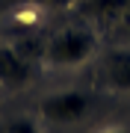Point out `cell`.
Wrapping results in <instances>:
<instances>
[{"instance_id":"2","label":"cell","mask_w":130,"mask_h":133,"mask_svg":"<svg viewBox=\"0 0 130 133\" xmlns=\"http://www.w3.org/2000/svg\"><path fill=\"white\" fill-rule=\"evenodd\" d=\"M92 98L80 89H62V92H50L42 98L39 115L50 124H77L83 115L89 112Z\"/></svg>"},{"instance_id":"7","label":"cell","mask_w":130,"mask_h":133,"mask_svg":"<svg viewBox=\"0 0 130 133\" xmlns=\"http://www.w3.org/2000/svg\"><path fill=\"white\" fill-rule=\"evenodd\" d=\"M101 133H130V130H124V127H106V130H101Z\"/></svg>"},{"instance_id":"6","label":"cell","mask_w":130,"mask_h":133,"mask_svg":"<svg viewBox=\"0 0 130 133\" xmlns=\"http://www.w3.org/2000/svg\"><path fill=\"white\" fill-rule=\"evenodd\" d=\"M3 3H12V6H50V0H3Z\"/></svg>"},{"instance_id":"4","label":"cell","mask_w":130,"mask_h":133,"mask_svg":"<svg viewBox=\"0 0 130 133\" xmlns=\"http://www.w3.org/2000/svg\"><path fill=\"white\" fill-rule=\"evenodd\" d=\"M30 80V62L24 53H18L15 48H3L0 44V86L9 89H21Z\"/></svg>"},{"instance_id":"5","label":"cell","mask_w":130,"mask_h":133,"mask_svg":"<svg viewBox=\"0 0 130 133\" xmlns=\"http://www.w3.org/2000/svg\"><path fill=\"white\" fill-rule=\"evenodd\" d=\"M0 133H42L39 124L27 115H18V118H6L0 121Z\"/></svg>"},{"instance_id":"8","label":"cell","mask_w":130,"mask_h":133,"mask_svg":"<svg viewBox=\"0 0 130 133\" xmlns=\"http://www.w3.org/2000/svg\"><path fill=\"white\" fill-rule=\"evenodd\" d=\"M74 0H50V6H71Z\"/></svg>"},{"instance_id":"3","label":"cell","mask_w":130,"mask_h":133,"mask_svg":"<svg viewBox=\"0 0 130 133\" xmlns=\"http://www.w3.org/2000/svg\"><path fill=\"white\" fill-rule=\"evenodd\" d=\"M101 80L112 92H130V48H112L101 56Z\"/></svg>"},{"instance_id":"1","label":"cell","mask_w":130,"mask_h":133,"mask_svg":"<svg viewBox=\"0 0 130 133\" xmlns=\"http://www.w3.org/2000/svg\"><path fill=\"white\" fill-rule=\"evenodd\" d=\"M95 48H98V42H95V36H92L89 30L65 27V30H59V33L47 42L44 56H47L53 65H59V68H74V65H80V62H86L92 53H95Z\"/></svg>"}]
</instances>
